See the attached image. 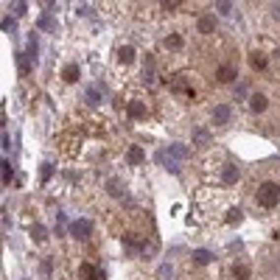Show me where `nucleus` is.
Instances as JSON below:
<instances>
[{
	"mask_svg": "<svg viewBox=\"0 0 280 280\" xmlns=\"http://www.w3.org/2000/svg\"><path fill=\"white\" fill-rule=\"evenodd\" d=\"M157 160L168 168V171H171V174H179V163H176V160L168 154V149H160V151H157Z\"/></svg>",
	"mask_w": 280,
	"mask_h": 280,
	"instance_id": "8",
	"label": "nucleus"
},
{
	"mask_svg": "<svg viewBox=\"0 0 280 280\" xmlns=\"http://www.w3.org/2000/svg\"><path fill=\"white\" fill-rule=\"evenodd\" d=\"M249 65H252L255 70H266V68H269V56L261 53V51H252V53H249Z\"/></svg>",
	"mask_w": 280,
	"mask_h": 280,
	"instance_id": "12",
	"label": "nucleus"
},
{
	"mask_svg": "<svg viewBox=\"0 0 280 280\" xmlns=\"http://www.w3.org/2000/svg\"><path fill=\"white\" fill-rule=\"evenodd\" d=\"M219 179L224 185H236L241 179V168L233 163V160H221V171H219Z\"/></svg>",
	"mask_w": 280,
	"mask_h": 280,
	"instance_id": "2",
	"label": "nucleus"
},
{
	"mask_svg": "<svg viewBox=\"0 0 280 280\" xmlns=\"http://www.w3.org/2000/svg\"><path fill=\"white\" fill-rule=\"evenodd\" d=\"M11 9H14V14H26V9H28V6H26V3H14Z\"/></svg>",
	"mask_w": 280,
	"mask_h": 280,
	"instance_id": "31",
	"label": "nucleus"
},
{
	"mask_svg": "<svg viewBox=\"0 0 280 280\" xmlns=\"http://www.w3.org/2000/svg\"><path fill=\"white\" fill-rule=\"evenodd\" d=\"M266 106H269V98L263 96V93H252V96H249V112L252 115L266 112Z\"/></svg>",
	"mask_w": 280,
	"mask_h": 280,
	"instance_id": "6",
	"label": "nucleus"
},
{
	"mask_svg": "<svg viewBox=\"0 0 280 280\" xmlns=\"http://www.w3.org/2000/svg\"><path fill=\"white\" fill-rule=\"evenodd\" d=\"M236 73H238L236 65H230V62H227V65H219V70H216V79H219V81H233V79H236Z\"/></svg>",
	"mask_w": 280,
	"mask_h": 280,
	"instance_id": "11",
	"label": "nucleus"
},
{
	"mask_svg": "<svg viewBox=\"0 0 280 280\" xmlns=\"http://www.w3.org/2000/svg\"><path fill=\"white\" fill-rule=\"evenodd\" d=\"M90 233H93V221H87V219H76L70 224V236L76 238V241H87Z\"/></svg>",
	"mask_w": 280,
	"mask_h": 280,
	"instance_id": "4",
	"label": "nucleus"
},
{
	"mask_svg": "<svg viewBox=\"0 0 280 280\" xmlns=\"http://www.w3.org/2000/svg\"><path fill=\"white\" fill-rule=\"evenodd\" d=\"M84 98H87V104H93V106L101 104V96H98V90H87V96H84Z\"/></svg>",
	"mask_w": 280,
	"mask_h": 280,
	"instance_id": "25",
	"label": "nucleus"
},
{
	"mask_svg": "<svg viewBox=\"0 0 280 280\" xmlns=\"http://www.w3.org/2000/svg\"><path fill=\"white\" fill-rule=\"evenodd\" d=\"M255 202L261 205V208H278L280 205V185L272 182V179H266V182L258 185V191H255Z\"/></svg>",
	"mask_w": 280,
	"mask_h": 280,
	"instance_id": "1",
	"label": "nucleus"
},
{
	"mask_svg": "<svg viewBox=\"0 0 280 280\" xmlns=\"http://www.w3.org/2000/svg\"><path fill=\"white\" fill-rule=\"evenodd\" d=\"M249 275H252V269H249L246 263H236V266H233V278L236 280H249Z\"/></svg>",
	"mask_w": 280,
	"mask_h": 280,
	"instance_id": "17",
	"label": "nucleus"
},
{
	"mask_svg": "<svg viewBox=\"0 0 280 280\" xmlns=\"http://www.w3.org/2000/svg\"><path fill=\"white\" fill-rule=\"evenodd\" d=\"M3 28H6V31H11V28H14V17H6V20H3Z\"/></svg>",
	"mask_w": 280,
	"mask_h": 280,
	"instance_id": "32",
	"label": "nucleus"
},
{
	"mask_svg": "<svg viewBox=\"0 0 280 280\" xmlns=\"http://www.w3.org/2000/svg\"><path fill=\"white\" fill-rule=\"evenodd\" d=\"M166 149H168V154H171L176 163L188 160V154H191V151H188V146H182V143H171V146H166Z\"/></svg>",
	"mask_w": 280,
	"mask_h": 280,
	"instance_id": "10",
	"label": "nucleus"
},
{
	"mask_svg": "<svg viewBox=\"0 0 280 280\" xmlns=\"http://www.w3.org/2000/svg\"><path fill=\"white\" fill-rule=\"evenodd\" d=\"M166 48H168V51H182V48H185L182 34H168L166 36Z\"/></svg>",
	"mask_w": 280,
	"mask_h": 280,
	"instance_id": "16",
	"label": "nucleus"
},
{
	"mask_svg": "<svg viewBox=\"0 0 280 280\" xmlns=\"http://www.w3.org/2000/svg\"><path fill=\"white\" fill-rule=\"evenodd\" d=\"M193 261L196 263H210L213 261V255H210L208 249H199V252H193Z\"/></svg>",
	"mask_w": 280,
	"mask_h": 280,
	"instance_id": "23",
	"label": "nucleus"
},
{
	"mask_svg": "<svg viewBox=\"0 0 280 280\" xmlns=\"http://www.w3.org/2000/svg\"><path fill=\"white\" fill-rule=\"evenodd\" d=\"M62 79L65 81H79V68H76V65H68V68L62 70Z\"/></svg>",
	"mask_w": 280,
	"mask_h": 280,
	"instance_id": "20",
	"label": "nucleus"
},
{
	"mask_svg": "<svg viewBox=\"0 0 280 280\" xmlns=\"http://www.w3.org/2000/svg\"><path fill=\"white\" fill-rule=\"evenodd\" d=\"M126 109H129V118H146V115H149V109H146V104H143V101H129V106H126Z\"/></svg>",
	"mask_w": 280,
	"mask_h": 280,
	"instance_id": "14",
	"label": "nucleus"
},
{
	"mask_svg": "<svg viewBox=\"0 0 280 280\" xmlns=\"http://www.w3.org/2000/svg\"><path fill=\"white\" fill-rule=\"evenodd\" d=\"M106 193L115 196V199H123L129 205V193H126V185H123L121 176H109V179H106Z\"/></svg>",
	"mask_w": 280,
	"mask_h": 280,
	"instance_id": "3",
	"label": "nucleus"
},
{
	"mask_svg": "<svg viewBox=\"0 0 280 280\" xmlns=\"http://www.w3.org/2000/svg\"><path fill=\"white\" fill-rule=\"evenodd\" d=\"M51 272H53V261L51 258H45V261L39 263V275H42V278H51Z\"/></svg>",
	"mask_w": 280,
	"mask_h": 280,
	"instance_id": "22",
	"label": "nucleus"
},
{
	"mask_svg": "<svg viewBox=\"0 0 280 280\" xmlns=\"http://www.w3.org/2000/svg\"><path fill=\"white\" fill-rule=\"evenodd\" d=\"M126 160H129L132 166H140V163L146 160V151H143V146H129V151H126Z\"/></svg>",
	"mask_w": 280,
	"mask_h": 280,
	"instance_id": "13",
	"label": "nucleus"
},
{
	"mask_svg": "<svg viewBox=\"0 0 280 280\" xmlns=\"http://www.w3.org/2000/svg\"><path fill=\"white\" fill-rule=\"evenodd\" d=\"M135 59H138L135 45H121V48H118V62H121L123 68H126V65H135Z\"/></svg>",
	"mask_w": 280,
	"mask_h": 280,
	"instance_id": "7",
	"label": "nucleus"
},
{
	"mask_svg": "<svg viewBox=\"0 0 280 280\" xmlns=\"http://www.w3.org/2000/svg\"><path fill=\"white\" fill-rule=\"evenodd\" d=\"M81 278L84 280H104V275L98 272L96 263H84V266H81Z\"/></svg>",
	"mask_w": 280,
	"mask_h": 280,
	"instance_id": "15",
	"label": "nucleus"
},
{
	"mask_svg": "<svg viewBox=\"0 0 280 280\" xmlns=\"http://www.w3.org/2000/svg\"><path fill=\"white\" fill-rule=\"evenodd\" d=\"M196 28H199V34H213V31H216V17H213V14H202Z\"/></svg>",
	"mask_w": 280,
	"mask_h": 280,
	"instance_id": "9",
	"label": "nucleus"
},
{
	"mask_svg": "<svg viewBox=\"0 0 280 280\" xmlns=\"http://www.w3.org/2000/svg\"><path fill=\"white\" fill-rule=\"evenodd\" d=\"M174 278V266H171V263H163V266H160V280H171Z\"/></svg>",
	"mask_w": 280,
	"mask_h": 280,
	"instance_id": "24",
	"label": "nucleus"
},
{
	"mask_svg": "<svg viewBox=\"0 0 280 280\" xmlns=\"http://www.w3.org/2000/svg\"><path fill=\"white\" fill-rule=\"evenodd\" d=\"M233 121V106L230 104H219L216 109H213V123L216 126H224V123Z\"/></svg>",
	"mask_w": 280,
	"mask_h": 280,
	"instance_id": "5",
	"label": "nucleus"
},
{
	"mask_svg": "<svg viewBox=\"0 0 280 280\" xmlns=\"http://www.w3.org/2000/svg\"><path fill=\"white\" fill-rule=\"evenodd\" d=\"M193 143H196V146H202V143H210V132L202 129V126H196V129H193Z\"/></svg>",
	"mask_w": 280,
	"mask_h": 280,
	"instance_id": "19",
	"label": "nucleus"
},
{
	"mask_svg": "<svg viewBox=\"0 0 280 280\" xmlns=\"http://www.w3.org/2000/svg\"><path fill=\"white\" fill-rule=\"evenodd\" d=\"M219 11L221 14H230V11H233V3H230V0H219Z\"/></svg>",
	"mask_w": 280,
	"mask_h": 280,
	"instance_id": "29",
	"label": "nucleus"
},
{
	"mask_svg": "<svg viewBox=\"0 0 280 280\" xmlns=\"http://www.w3.org/2000/svg\"><path fill=\"white\" fill-rule=\"evenodd\" d=\"M11 174H14V171H11V163L3 160V182H11Z\"/></svg>",
	"mask_w": 280,
	"mask_h": 280,
	"instance_id": "27",
	"label": "nucleus"
},
{
	"mask_svg": "<svg viewBox=\"0 0 280 280\" xmlns=\"http://www.w3.org/2000/svg\"><path fill=\"white\" fill-rule=\"evenodd\" d=\"M244 219V213L238 208H227V213H224V224H238V221Z\"/></svg>",
	"mask_w": 280,
	"mask_h": 280,
	"instance_id": "18",
	"label": "nucleus"
},
{
	"mask_svg": "<svg viewBox=\"0 0 280 280\" xmlns=\"http://www.w3.org/2000/svg\"><path fill=\"white\" fill-rule=\"evenodd\" d=\"M31 236H34V241H42V238H45V236H48V233H45V230H42V227H39V224H36V227H34V230H31Z\"/></svg>",
	"mask_w": 280,
	"mask_h": 280,
	"instance_id": "30",
	"label": "nucleus"
},
{
	"mask_svg": "<svg viewBox=\"0 0 280 280\" xmlns=\"http://www.w3.org/2000/svg\"><path fill=\"white\" fill-rule=\"evenodd\" d=\"M53 23H56V20H53L51 14H42V17H39V28H42V31H56Z\"/></svg>",
	"mask_w": 280,
	"mask_h": 280,
	"instance_id": "21",
	"label": "nucleus"
},
{
	"mask_svg": "<svg viewBox=\"0 0 280 280\" xmlns=\"http://www.w3.org/2000/svg\"><path fill=\"white\" fill-rule=\"evenodd\" d=\"M269 17L280 26V3H272V6H269Z\"/></svg>",
	"mask_w": 280,
	"mask_h": 280,
	"instance_id": "26",
	"label": "nucleus"
},
{
	"mask_svg": "<svg viewBox=\"0 0 280 280\" xmlns=\"http://www.w3.org/2000/svg\"><path fill=\"white\" fill-rule=\"evenodd\" d=\"M51 176H53V163H45V166H42V179L48 182Z\"/></svg>",
	"mask_w": 280,
	"mask_h": 280,
	"instance_id": "28",
	"label": "nucleus"
}]
</instances>
